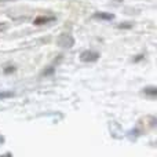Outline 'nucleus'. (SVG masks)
Here are the masks:
<instances>
[{
	"label": "nucleus",
	"mask_w": 157,
	"mask_h": 157,
	"mask_svg": "<svg viewBox=\"0 0 157 157\" xmlns=\"http://www.w3.org/2000/svg\"><path fill=\"white\" fill-rule=\"evenodd\" d=\"M98 52H95V51H86V52H83V54L80 55V59L81 61H84V62H91V61H97L98 59Z\"/></svg>",
	"instance_id": "f257e3e1"
},
{
	"label": "nucleus",
	"mask_w": 157,
	"mask_h": 157,
	"mask_svg": "<svg viewBox=\"0 0 157 157\" xmlns=\"http://www.w3.org/2000/svg\"><path fill=\"white\" fill-rule=\"evenodd\" d=\"M54 21H55V17H37V18L33 21V24L35 25H47Z\"/></svg>",
	"instance_id": "f03ea898"
},
{
	"label": "nucleus",
	"mask_w": 157,
	"mask_h": 157,
	"mask_svg": "<svg viewBox=\"0 0 157 157\" xmlns=\"http://www.w3.org/2000/svg\"><path fill=\"white\" fill-rule=\"evenodd\" d=\"M94 17H95V18H99V19H112V18H113V14H109V13H97Z\"/></svg>",
	"instance_id": "7ed1b4c3"
},
{
	"label": "nucleus",
	"mask_w": 157,
	"mask_h": 157,
	"mask_svg": "<svg viewBox=\"0 0 157 157\" xmlns=\"http://www.w3.org/2000/svg\"><path fill=\"white\" fill-rule=\"evenodd\" d=\"M144 92L146 95H150V97H156L157 95V88L156 87H146V88L144 90Z\"/></svg>",
	"instance_id": "20e7f679"
},
{
	"label": "nucleus",
	"mask_w": 157,
	"mask_h": 157,
	"mask_svg": "<svg viewBox=\"0 0 157 157\" xmlns=\"http://www.w3.org/2000/svg\"><path fill=\"white\" fill-rule=\"evenodd\" d=\"M14 97V92L11 91H2L0 92V99H6V98H11Z\"/></svg>",
	"instance_id": "39448f33"
}]
</instances>
